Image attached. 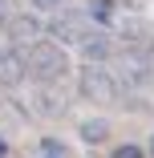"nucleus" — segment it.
I'll use <instances>...</instances> for the list:
<instances>
[{
    "label": "nucleus",
    "instance_id": "obj_15",
    "mask_svg": "<svg viewBox=\"0 0 154 158\" xmlns=\"http://www.w3.org/2000/svg\"><path fill=\"white\" fill-rule=\"evenodd\" d=\"M150 158H154V138H150Z\"/></svg>",
    "mask_w": 154,
    "mask_h": 158
},
{
    "label": "nucleus",
    "instance_id": "obj_6",
    "mask_svg": "<svg viewBox=\"0 0 154 158\" xmlns=\"http://www.w3.org/2000/svg\"><path fill=\"white\" fill-rule=\"evenodd\" d=\"M41 20L37 16H12L8 20V37H12V45H37L41 41Z\"/></svg>",
    "mask_w": 154,
    "mask_h": 158
},
{
    "label": "nucleus",
    "instance_id": "obj_14",
    "mask_svg": "<svg viewBox=\"0 0 154 158\" xmlns=\"http://www.w3.org/2000/svg\"><path fill=\"white\" fill-rule=\"evenodd\" d=\"M0 158H8V142L4 138H0Z\"/></svg>",
    "mask_w": 154,
    "mask_h": 158
},
{
    "label": "nucleus",
    "instance_id": "obj_8",
    "mask_svg": "<svg viewBox=\"0 0 154 158\" xmlns=\"http://www.w3.org/2000/svg\"><path fill=\"white\" fill-rule=\"evenodd\" d=\"M89 16H94V24H102V28H114V24H118L114 0H94V4H89Z\"/></svg>",
    "mask_w": 154,
    "mask_h": 158
},
{
    "label": "nucleus",
    "instance_id": "obj_4",
    "mask_svg": "<svg viewBox=\"0 0 154 158\" xmlns=\"http://www.w3.org/2000/svg\"><path fill=\"white\" fill-rule=\"evenodd\" d=\"M49 33L61 45H81L89 33H94V16H89V12H57L49 20Z\"/></svg>",
    "mask_w": 154,
    "mask_h": 158
},
{
    "label": "nucleus",
    "instance_id": "obj_2",
    "mask_svg": "<svg viewBox=\"0 0 154 158\" xmlns=\"http://www.w3.org/2000/svg\"><path fill=\"white\" fill-rule=\"evenodd\" d=\"M28 69L37 81H65L69 73V57L61 49V41H37L28 45Z\"/></svg>",
    "mask_w": 154,
    "mask_h": 158
},
{
    "label": "nucleus",
    "instance_id": "obj_10",
    "mask_svg": "<svg viewBox=\"0 0 154 158\" xmlns=\"http://www.w3.org/2000/svg\"><path fill=\"white\" fill-rule=\"evenodd\" d=\"M114 158H146V154H142V146H130V142H126V146L114 150Z\"/></svg>",
    "mask_w": 154,
    "mask_h": 158
},
{
    "label": "nucleus",
    "instance_id": "obj_17",
    "mask_svg": "<svg viewBox=\"0 0 154 158\" xmlns=\"http://www.w3.org/2000/svg\"><path fill=\"white\" fill-rule=\"evenodd\" d=\"M49 158H53V154H49Z\"/></svg>",
    "mask_w": 154,
    "mask_h": 158
},
{
    "label": "nucleus",
    "instance_id": "obj_12",
    "mask_svg": "<svg viewBox=\"0 0 154 158\" xmlns=\"http://www.w3.org/2000/svg\"><path fill=\"white\" fill-rule=\"evenodd\" d=\"M12 20V4H8V0H0V24H8Z\"/></svg>",
    "mask_w": 154,
    "mask_h": 158
},
{
    "label": "nucleus",
    "instance_id": "obj_9",
    "mask_svg": "<svg viewBox=\"0 0 154 158\" xmlns=\"http://www.w3.org/2000/svg\"><path fill=\"white\" fill-rule=\"evenodd\" d=\"M81 138H85V142H102V138H106V122H85V126H81Z\"/></svg>",
    "mask_w": 154,
    "mask_h": 158
},
{
    "label": "nucleus",
    "instance_id": "obj_7",
    "mask_svg": "<svg viewBox=\"0 0 154 158\" xmlns=\"http://www.w3.org/2000/svg\"><path fill=\"white\" fill-rule=\"evenodd\" d=\"M77 49H81V57H85V61H102V65L114 57V45H110V37H106V33H89Z\"/></svg>",
    "mask_w": 154,
    "mask_h": 158
},
{
    "label": "nucleus",
    "instance_id": "obj_16",
    "mask_svg": "<svg viewBox=\"0 0 154 158\" xmlns=\"http://www.w3.org/2000/svg\"><path fill=\"white\" fill-rule=\"evenodd\" d=\"M4 53H8V49H4V45H0V57H4Z\"/></svg>",
    "mask_w": 154,
    "mask_h": 158
},
{
    "label": "nucleus",
    "instance_id": "obj_1",
    "mask_svg": "<svg viewBox=\"0 0 154 158\" xmlns=\"http://www.w3.org/2000/svg\"><path fill=\"white\" fill-rule=\"evenodd\" d=\"M77 89H81V98L98 102V106H114L118 102V89H122V77L110 73L102 61H85L81 73H77Z\"/></svg>",
    "mask_w": 154,
    "mask_h": 158
},
{
    "label": "nucleus",
    "instance_id": "obj_5",
    "mask_svg": "<svg viewBox=\"0 0 154 158\" xmlns=\"http://www.w3.org/2000/svg\"><path fill=\"white\" fill-rule=\"evenodd\" d=\"M28 73H33L28 69V45H12L4 57H0V81L4 85H20Z\"/></svg>",
    "mask_w": 154,
    "mask_h": 158
},
{
    "label": "nucleus",
    "instance_id": "obj_11",
    "mask_svg": "<svg viewBox=\"0 0 154 158\" xmlns=\"http://www.w3.org/2000/svg\"><path fill=\"white\" fill-rule=\"evenodd\" d=\"M45 150H49L53 158H65V146H61V142H53V138H45Z\"/></svg>",
    "mask_w": 154,
    "mask_h": 158
},
{
    "label": "nucleus",
    "instance_id": "obj_3",
    "mask_svg": "<svg viewBox=\"0 0 154 158\" xmlns=\"http://www.w3.org/2000/svg\"><path fill=\"white\" fill-rule=\"evenodd\" d=\"M118 77H122L126 89H150L154 85V61L138 45H130V49L118 53Z\"/></svg>",
    "mask_w": 154,
    "mask_h": 158
},
{
    "label": "nucleus",
    "instance_id": "obj_13",
    "mask_svg": "<svg viewBox=\"0 0 154 158\" xmlns=\"http://www.w3.org/2000/svg\"><path fill=\"white\" fill-rule=\"evenodd\" d=\"M41 8H61V0H37Z\"/></svg>",
    "mask_w": 154,
    "mask_h": 158
}]
</instances>
